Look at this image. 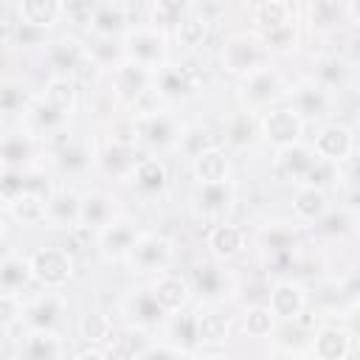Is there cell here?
Segmentation results:
<instances>
[{"instance_id": "1", "label": "cell", "mask_w": 360, "mask_h": 360, "mask_svg": "<svg viewBox=\"0 0 360 360\" xmlns=\"http://www.w3.org/2000/svg\"><path fill=\"white\" fill-rule=\"evenodd\" d=\"M259 253L264 262L267 276H284L298 267V250H301V233L292 222H264L256 233Z\"/></svg>"}, {"instance_id": "2", "label": "cell", "mask_w": 360, "mask_h": 360, "mask_svg": "<svg viewBox=\"0 0 360 360\" xmlns=\"http://www.w3.org/2000/svg\"><path fill=\"white\" fill-rule=\"evenodd\" d=\"M287 79L284 73L267 62L245 76H239V84H236V104L239 110H248V112H262L273 104H278L281 98H287Z\"/></svg>"}, {"instance_id": "3", "label": "cell", "mask_w": 360, "mask_h": 360, "mask_svg": "<svg viewBox=\"0 0 360 360\" xmlns=\"http://www.w3.org/2000/svg\"><path fill=\"white\" fill-rule=\"evenodd\" d=\"M205 79L197 68L186 62H163L155 68V82H152V96L166 101V104H180L194 98L202 90Z\"/></svg>"}, {"instance_id": "4", "label": "cell", "mask_w": 360, "mask_h": 360, "mask_svg": "<svg viewBox=\"0 0 360 360\" xmlns=\"http://www.w3.org/2000/svg\"><path fill=\"white\" fill-rule=\"evenodd\" d=\"M273 59V51L267 48V42L259 34H233L222 42L219 48V65L225 73L231 76H245L262 65H267Z\"/></svg>"}, {"instance_id": "5", "label": "cell", "mask_w": 360, "mask_h": 360, "mask_svg": "<svg viewBox=\"0 0 360 360\" xmlns=\"http://www.w3.org/2000/svg\"><path fill=\"white\" fill-rule=\"evenodd\" d=\"M174 259V242L166 236V233H158V231H138L129 253H127V264L141 273V276H155V273H163L169 270Z\"/></svg>"}, {"instance_id": "6", "label": "cell", "mask_w": 360, "mask_h": 360, "mask_svg": "<svg viewBox=\"0 0 360 360\" xmlns=\"http://www.w3.org/2000/svg\"><path fill=\"white\" fill-rule=\"evenodd\" d=\"M110 82H112V96L127 104V107H138L143 98L152 96V82H155V68L135 62V59H121L112 70H110Z\"/></svg>"}, {"instance_id": "7", "label": "cell", "mask_w": 360, "mask_h": 360, "mask_svg": "<svg viewBox=\"0 0 360 360\" xmlns=\"http://www.w3.org/2000/svg\"><path fill=\"white\" fill-rule=\"evenodd\" d=\"M28 264H31L34 284H39L42 290L65 287V284L73 278V273H76L73 253H70L68 248H59V245L37 248V250L28 256Z\"/></svg>"}, {"instance_id": "8", "label": "cell", "mask_w": 360, "mask_h": 360, "mask_svg": "<svg viewBox=\"0 0 360 360\" xmlns=\"http://www.w3.org/2000/svg\"><path fill=\"white\" fill-rule=\"evenodd\" d=\"M307 121L290 104H273L259 112V138L267 141L273 149L298 143L304 138Z\"/></svg>"}, {"instance_id": "9", "label": "cell", "mask_w": 360, "mask_h": 360, "mask_svg": "<svg viewBox=\"0 0 360 360\" xmlns=\"http://www.w3.org/2000/svg\"><path fill=\"white\" fill-rule=\"evenodd\" d=\"M135 115V127H138V146L149 149V152H163V149H174L177 138H180V121L166 112V110H141L132 112Z\"/></svg>"}, {"instance_id": "10", "label": "cell", "mask_w": 360, "mask_h": 360, "mask_svg": "<svg viewBox=\"0 0 360 360\" xmlns=\"http://www.w3.org/2000/svg\"><path fill=\"white\" fill-rule=\"evenodd\" d=\"M188 284L202 298V304H222L236 290L233 273L225 267V262H217V259L197 262L188 273Z\"/></svg>"}, {"instance_id": "11", "label": "cell", "mask_w": 360, "mask_h": 360, "mask_svg": "<svg viewBox=\"0 0 360 360\" xmlns=\"http://www.w3.org/2000/svg\"><path fill=\"white\" fill-rule=\"evenodd\" d=\"M127 59L143 62L149 68H158L169 59V34L155 25H129L121 37Z\"/></svg>"}, {"instance_id": "12", "label": "cell", "mask_w": 360, "mask_h": 360, "mask_svg": "<svg viewBox=\"0 0 360 360\" xmlns=\"http://www.w3.org/2000/svg\"><path fill=\"white\" fill-rule=\"evenodd\" d=\"M121 315H124L127 326H135L141 332H158V329H163V323L169 318V312L158 304L152 287H138L129 295H124Z\"/></svg>"}, {"instance_id": "13", "label": "cell", "mask_w": 360, "mask_h": 360, "mask_svg": "<svg viewBox=\"0 0 360 360\" xmlns=\"http://www.w3.org/2000/svg\"><path fill=\"white\" fill-rule=\"evenodd\" d=\"M236 202V186L233 180H222V183H197L194 194H191V208L200 219L205 222H219L233 211Z\"/></svg>"}, {"instance_id": "14", "label": "cell", "mask_w": 360, "mask_h": 360, "mask_svg": "<svg viewBox=\"0 0 360 360\" xmlns=\"http://www.w3.org/2000/svg\"><path fill=\"white\" fill-rule=\"evenodd\" d=\"M335 96L332 90L321 87L318 82L307 79V82H298L295 87H287V98H290V107L309 124V121H323L332 115V107H335Z\"/></svg>"}, {"instance_id": "15", "label": "cell", "mask_w": 360, "mask_h": 360, "mask_svg": "<svg viewBox=\"0 0 360 360\" xmlns=\"http://www.w3.org/2000/svg\"><path fill=\"white\" fill-rule=\"evenodd\" d=\"M307 354L315 360H349L354 354V332L338 323H318Z\"/></svg>"}, {"instance_id": "16", "label": "cell", "mask_w": 360, "mask_h": 360, "mask_svg": "<svg viewBox=\"0 0 360 360\" xmlns=\"http://www.w3.org/2000/svg\"><path fill=\"white\" fill-rule=\"evenodd\" d=\"M96 250L104 262H124L135 236H138V225L129 219V217H115L110 219L104 228H98L96 233Z\"/></svg>"}, {"instance_id": "17", "label": "cell", "mask_w": 360, "mask_h": 360, "mask_svg": "<svg viewBox=\"0 0 360 360\" xmlns=\"http://www.w3.org/2000/svg\"><path fill=\"white\" fill-rule=\"evenodd\" d=\"M312 152L323 160H332V163H340L346 160L352 152H357V143H354V129L343 121H323L315 132V141L309 143Z\"/></svg>"}, {"instance_id": "18", "label": "cell", "mask_w": 360, "mask_h": 360, "mask_svg": "<svg viewBox=\"0 0 360 360\" xmlns=\"http://www.w3.org/2000/svg\"><path fill=\"white\" fill-rule=\"evenodd\" d=\"M264 298H267L264 304L270 307V312H273L278 321L298 318V315L307 309V301H309L307 287H304L298 278H292V276L276 278V281L267 287V295H264Z\"/></svg>"}, {"instance_id": "19", "label": "cell", "mask_w": 360, "mask_h": 360, "mask_svg": "<svg viewBox=\"0 0 360 360\" xmlns=\"http://www.w3.org/2000/svg\"><path fill=\"white\" fill-rule=\"evenodd\" d=\"M65 312H68V295L62 292V287H51L22 307V321L28 329H56Z\"/></svg>"}, {"instance_id": "20", "label": "cell", "mask_w": 360, "mask_h": 360, "mask_svg": "<svg viewBox=\"0 0 360 360\" xmlns=\"http://www.w3.org/2000/svg\"><path fill=\"white\" fill-rule=\"evenodd\" d=\"M250 22H253V34H259L262 39H273L278 34L292 31V6L290 0H256L250 3Z\"/></svg>"}, {"instance_id": "21", "label": "cell", "mask_w": 360, "mask_h": 360, "mask_svg": "<svg viewBox=\"0 0 360 360\" xmlns=\"http://www.w3.org/2000/svg\"><path fill=\"white\" fill-rule=\"evenodd\" d=\"M205 248L211 253V259L217 262H233L236 256L245 253L248 248V233L242 225H233L228 219L211 222L208 233H205Z\"/></svg>"}, {"instance_id": "22", "label": "cell", "mask_w": 360, "mask_h": 360, "mask_svg": "<svg viewBox=\"0 0 360 360\" xmlns=\"http://www.w3.org/2000/svg\"><path fill=\"white\" fill-rule=\"evenodd\" d=\"M315 158H318V155L312 152V146L298 141V143H290V146L276 149L273 172H276L278 180L292 183V186H301L304 177H307V172H309V166L315 163Z\"/></svg>"}, {"instance_id": "23", "label": "cell", "mask_w": 360, "mask_h": 360, "mask_svg": "<svg viewBox=\"0 0 360 360\" xmlns=\"http://www.w3.org/2000/svg\"><path fill=\"white\" fill-rule=\"evenodd\" d=\"M37 135L25 127L0 138V169H37Z\"/></svg>"}, {"instance_id": "24", "label": "cell", "mask_w": 360, "mask_h": 360, "mask_svg": "<svg viewBox=\"0 0 360 360\" xmlns=\"http://www.w3.org/2000/svg\"><path fill=\"white\" fill-rule=\"evenodd\" d=\"M79 202H82V194L76 188L53 186V191L48 194V202H45V225L73 231L79 225Z\"/></svg>"}, {"instance_id": "25", "label": "cell", "mask_w": 360, "mask_h": 360, "mask_svg": "<svg viewBox=\"0 0 360 360\" xmlns=\"http://www.w3.org/2000/svg\"><path fill=\"white\" fill-rule=\"evenodd\" d=\"M118 214H121V205H118V200L110 191L90 188V191L82 194V202H79V225L90 228L93 233L98 228H104L110 219H115Z\"/></svg>"}, {"instance_id": "26", "label": "cell", "mask_w": 360, "mask_h": 360, "mask_svg": "<svg viewBox=\"0 0 360 360\" xmlns=\"http://www.w3.org/2000/svg\"><path fill=\"white\" fill-rule=\"evenodd\" d=\"M191 177L197 183H222V180H233V163L228 158V152L214 143L205 146L202 152H197L191 158Z\"/></svg>"}, {"instance_id": "27", "label": "cell", "mask_w": 360, "mask_h": 360, "mask_svg": "<svg viewBox=\"0 0 360 360\" xmlns=\"http://www.w3.org/2000/svg\"><path fill=\"white\" fill-rule=\"evenodd\" d=\"M129 183L141 197H160L169 188V169L160 158L141 155L132 174H129Z\"/></svg>"}, {"instance_id": "28", "label": "cell", "mask_w": 360, "mask_h": 360, "mask_svg": "<svg viewBox=\"0 0 360 360\" xmlns=\"http://www.w3.org/2000/svg\"><path fill=\"white\" fill-rule=\"evenodd\" d=\"M149 287H152L158 304H160L169 315L177 312V309H186V307L191 304V295H194L188 278H186V276H177V273H169V270L155 273V278H152Z\"/></svg>"}, {"instance_id": "29", "label": "cell", "mask_w": 360, "mask_h": 360, "mask_svg": "<svg viewBox=\"0 0 360 360\" xmlns=\"http://www.w3.org/2000/svg\"><path fill=\"white\" fill-rule=\"evenodd\" d=\"M84 53H87V45H82L76 37H62V39L48 42V48H45L48 73L51 76H70L73 79V73L82 65Z\"/></svg>"}, {"instance_id": "30", "label": "cell", "mask_w": 360, "mask_h": 360, "mask_svg": "<svg viewBox=\"0 0 360 360\" xmlns=\"http://www.w3.org/2000/svg\"><path fill=\"white\" fill-rule=\"evenodd\" d=\"M96 163V149L87 141L70 138L65 146L53 152V166L62 177H84Z\"/></svg>"}, {"instance_id": "31", "label": "cell", "mask_w": 360, "mask_h": 360, "mask_svg": "<svg viewBox=\"0 0 360 360\" xmlns=\"http://www.w3.org/2000/svg\"><path fill=\"white\" fill-rule=\"evenodd\" d=\"M231 332H233L231 315L225 309H219V304H205V307L197 309V340H200V349L202 346L228 343Z\"/></svg>"}, {"instance_id": "32", "label": "cell", "mask_w": 360, "mask_h": 360, "mask_svg": "<svg viewBox=\"0 0 360 360\" xmlns=\"http://www.w3.org/2000/svg\"><path fill=\"white\" fill-rule=\"evenodd\" d=\"M166 340L174 343L177 349L186 352V357H194L200 352V340H197V309H177L166 318L163 323Z\"/></svg>"}, {"instance_id": "33", "label": "cell", "mask_w": 360, "mask_h": 360, "mask_svg": "<svg viewBox=\"0 0 360 360\" xmlns=\"http://www.w3.org/2000/svg\"><path fill=\"white\" fill-rule=\"evenodd\" d=\"M129 25L132 22H129L127 8L121 3H115V0H101L96 6V11H93L90 22H87L93 37H110V39H121Z\"/></svg>"}, {"instance_id": "34", "label": "cell", "mask_w": 360, "mask_h": 360, "mask_svg": "<svg viewBox=\"0 0 360 360\" xmlns=\"http://www.w3.org/2000/svg\"><path fill=\"white\" fill-rule=\"evenodd\" d=\"M68 118H70L68 112H62L59 107L48 104V101H45V98H39V96H34V98H31V104L25 107V112H22L25 129H28L31 135H37V138H45L48 132L68 127Z\"/></svg>"}, {"instance_id": "35", "label": "cell", "mask_w": 360, "mask_h": 360, "mask_svg": "<svg viewBox=\"0 0 360 360\" xmlns=\"http://www.w3.org/2000/svg\"><path fill=\"white\" fill-rule=\"evenodd\" d=\"M138 158H141L138 146H124V143H112V141H104V146L96 152V163L115 180H129Z\"/></svg>"}, {"instance_id": "36", "label": "cell", "mask_w": 360, "mask_h": 360, "mask_svg": "<svg viewBox=\"0 0 360 360\" xmlns=\"http://www.w3.org/2000/svg\"><path fill=\"white\" fill-rule=\"evenodd\" d=\"M357 225V208L354 205H329L323 217L312 222V233L321 239H346Z\"/></svg>"}, {"instance_id": "37", "label": "cell", "mask_w": 360, "mask_h": 360, "mask_svg": "<svg viewBox=\"0 0 360 360\" xmlns=\"http://www.w3.org/2000/svg\"><path fill=\"white\" fill-rule=\"evenodd\" d=\"M112 315L104 307H87L79 321H76V335L82 343H93V346H104L112 338Z\"/></svg>"}, {"instance_id": "38", "label": "cell", "mask_w": 360, "mask_h": 360, "mask_svg": "<svg viewBox=\"0 0 360 360\" xmlns=\"http://www.w3.org/2000/svg\"><path fill=\"white\" fill-rule=\"evenodd\" d=\"M20 354L28 360H53V357H65L68 349L56 329H28V335L22 338Z\"/></svg>"}, {"instance_id": "39", "label": "cell", "mask_w": 360, "mask_h": 360, "mask_svg": "<svg viewBox=\"0 0 360 360\" xmlns=\"http://www.w3.org/2000/svg\"><path fill=\"white\" fill-rule=\"evenodd\" d=\"M332 205L329 191L315 188V186H295L292 191V214L301 225H312L318 217H323V211Z\"/></svg>"}, {"instance_id": "40", "label": "cell", "mask_w": 360, "mask_h": 360, "mask_svg": "<svg viewBox=\"0 0 360 360\" xmlns=\"http://www.w3.org/2000/svg\"><path fill=\"white\" fill-rule=\"evenodd\" d=\"M312 82H318L321 87L332 90V93H340L349 82H352V62L346 56H338V53H326L315 62V73H312Z\"/></svg>"}, {"instance_id": "41", "label": "cell", "mask_w": 360, "mask_h": 360, "mask_svg": "<svg viewBox=\"0 0 360 360\" xmlns=\"http://www.w3.org/2000/svg\"><path fill=\"white\" fill-rule=\"evenodd\" d=\"M17 20L51 31L62 20V0H17Z\"/></svg>"}, {"instance_id": "42", "label": "cell", "mask_w": 360, "mask_h": 360, "mask_svg": "<svg viewBox=\"0 0 360 360\" xmlns=\"http://www.w3.org/2000/svg\"><path fill=\"white\" fill-rule=\"evenodd\" d=\"M31 284H34V276H31L28 256H20V253L14 250L11 256H6V259L0 262V292L22 295Z\"/></svg>"}, {"instance_id": "43", "label": "cell", "mask_w": 360, "mask_h": 360, "mask_svg": "<svg viewBox=\"0 0 360 360\" xmlns=\"http://www.w3.org/2000/svg\"><path fill=\"white\" fill-rule=\"evenodd\" d=\"M34 96L37 93L31 90L28 82H22L17 76H0V118L22 115Z\"/></svg>"}, {"instance_id": "44", "label": "cell", "mask_w": 360, "mask_h": 360, "mask_svg": "<svg viewBox=\"0 0 360 360\" xmlns=\"http://www.w3.org/2000/svg\"><path fill=\"white\" fill-rule=\"evenodd\" d=\"M149 343V332H141L135 326H127L124 332H112V338L104 343L107 357H121V360H141V352Z\"/></svg>"}, {"instance_id": "45", "label": "cell", "mask_w": 360, "mask_h": 360, "mask_svg": "<svg viewBox=\"0 0 360 360\" xmlns=\"http://www.w3.org/2000/svg\"><path fill=\"white\" fill-rule=\"evenodd\" d=\"M346 17V0H307L309 28L318 34H329Z\"/></svg>"}, {"instance_id": "46", "label": "cell", "mask_w": 360, "mask_h": 360, "mask_svg": "<svg viewBox=\"0 0 360 360\" xmlns=\"http://www.w3.org/2000/svg\"><path fill=\"white\" fill-rule=\"evenodd\" d=\"M45 202L48 197L39 191H22L17 194L11 202H6V211L11 214V219H17L20 225H42L45 222Z\"/></svg>"}, {"instance_id": "47", "label": "cell", "mask_w": 360, "mask_h": 360, "mask_svg": "<svg viewBox=\"0 0 360 360\" xmlns=\"http://www.w3.org/2000/svg\"><path fill=\"white\" fill-rule=\"evenodd\" d=\"M211 37V20L205 14H197V11H188L177 25H174V39L177 45L194 51V48H202Z\"/></svg>"}, {"instance_id": "48", "label": "cell", "mask_w": 360, "mask_h": 360, "mask_svg": "<svg viewBox=\"0 0 360 360\" xmlns=\"http://www.w3.org/2000/svg\"><path fill=\"white\" fill-rule=\"evenodd\" d=\"M39 98H45L48 104H53V107H59L62 112H73V107H76V96H79V84L70 79V76H48V82H45V87L37 93Z\"/></svg>"}, {"instance_id": "49", "label": "cell", "mask_w": 360, "mask_h": 360, "mask_svg": "<svg viewBox=\"0 0 360 360\" xmlns=\"http://www.w3.org/2000/svg\"><path fill=\"white\" fill-rule=\"evenodd\" d=\"M259 138V112H248V110H236L228 118L225 127V141L231 146H250Z\"/></svg>"}, {"instance_id": "50", "label": "cell", "mask_w": 360, "mask_h": 360, "mask_svg": "<svg viewBox=\"0 0 360 360\" xmlns=\"http://www.w3.org/2000/svg\"><path fill=\"white\" fill-rule=\"evenodd\" d=\"M276 323H278V318L270 312L267 304H250L242 312V332H245V338L267 340V338H273Z\"/></svg>"}, {"instance_id": "51", "label": "cell", "mask_w": 360, "mask_h": 360, "mask_svg": "<svg viewBox=\"0 0 360 360\" xmlns=\"http://www.w3.org/2000/svg\"><path fill=\"white\" fill-rule=\"evenodd\" d=\"M191 6H194V0H149L152 25L160 31H169L191 11Z\"/></svg>"}, {"instance_id": "52", "label": "cell", "mask_w": 360, "mask_h": 360, "mask_svg": "<svg viewBox=\"0 0 360 360\" xmlns=\"http://www.w3.org/2000/svg\"><path fill=\"white\" fill-rule=\"evenodd\" d=\"M217 143V135L208 129V127H202V124H186V127H180V138H177V152H183L188 160L197 155V152H202L205 146H214Z\"/></svg>"}, {"instance_id": "53", "label": "cell", "mask_w": 360, "mask_h": 360, "mask_svg": "<svg viewBox=\"0 0 360 360\" xmlns=\"http://www.w3.org/2000/svg\"><path fill=\"white\" fill-rule=\"evenodd\" d=\"M87 56H90L101 70H112L121 59H127L121 39H110V37H96V42L87 45Z\"/></svg>"}, {"instance_id": "54", "label": "cell", "mask_w": 360, "mask_h": 360, "mask_svg": "<svg viewBox=\"0 0 360 360\" xmlns=\"http://www.w3.org/2000/svg\"><path fill=\"white\" fill-rule=\"evenodd\" d=\"M301 186H315V188H323V191H329V188L340 186L338 163L323 160V158H315V163L309 166V172H307V177H304V183H301Z\"/></svg>"}, {"instance_id": "55", "label": "cell", "mask_w": 360, "mask_h": 360, "mask_svg": "<svg viewBox=\"0 0 360 360\" xmlns=\"http://www.w3.org/2000/svg\"><path fill=\"white\" fill-rule=\"evenodd\" d=\"M107 141L112 143H124V146H138V127H135V115H118L110 127H107Z\"/></svg>"}, {"instance_id": "56", "label": "cell", "mask_w": 360, "mask_h": 360, "mask_svg": "<svg viewBox=\"0 0 360 360\" xmlns=\"http://www.w3.org/2000/svg\"><path fill=\"white\" fill-rule=\"evenodd\" d=\"M98 3L101 0H62V17H68L73 25H84L87 28V22H90V17H93Z\"/></svg>"}, {"instance_id": "57", "label": "cell", "mask_w": 360, "mask_h": 360, "mask_svg": "<svg viewBox=\"0 0 360 360\" xmlns=\"http://www.w3.org/2000/svg\"><path fill=\"white\" fill-rule=\"evenodd\" d=\"M22 295H11V292H0V332H6L8 326H14L17 321H22Z\"/></svg>"}, {"instance_id": "58", "label": "cell", "mask_w": 360, "mask_h": 360, "mask_svg": "<svg viewBox=\"0 0 360 360\" xmlns=\"http://www.w3.org/2000/svg\"><path fill=\"white\" fill-rule=\"evenodd\" d=\"M14 42H17L20 48L48 45V31H42V28H34V25H25V22H17V31H14Z\"/></svg>"}, {"instance_id": "59", "label": "cell", "mask_w": 360, "mask_h": 360, "mask_svg": "<svg viewBox=\"0 0 360 360\" xmlns=\"http://www.w3.org/2000/svg\"><path fill=\"white\" fill-rule=\"evenodd\" d=\"M149 357H186V352H183V349H177L174 343H169L166 338H160L158 343L149 338L146 349L141 352V360H149Z\"/></svg>"}, {"instance_id": "60", "label": "cell", "mask_w": 360, "mask_h": 360, "mask_svg": "<svg viewBox=\"0 0 360 360\" xmlns=\"http://www.w3.org/2000/svg\"><path fill=\"white\" fill-rule=\"evenodd\" d=\"M14 253V245L8 242V236L6 233H0V262L6 259V256H11Z\"/></svg>"}, {"instance_id": "61", "label": "cell", "mask_w": 360, "mask_h": 360, "mask_svg": "<svg viewBox=\"0 0 360 360\" xmlns=\"http://www.w3.org/2000/svg\"><path fill=\"white\" fill-rule=\"evenodd\" d=\"M0 233H3V219H0Z\"/></svg>"}, {"instance_id": "62", "label": "cell", "mask_w": 360, "mask_h": 360, "mask_svg": "<svg viewBox=\"0 0 360 360\" xmlns=\"http://www.w3.org/2000/svg\"><path fill=\"white\" fill-rule=\"evenodd\" d=\"M0 205H3V197H0ZM3 208H6V205H3Z\"/></svg>"}, {"instance_id": "63", "label": "cell", "mask_w": 360, "mask_h": 360, "mask_svg": "<svg viewBox=\"0 0 360 360\" xmlns=\"http://www.w3.org/2000/svg\"><path fill=\"white\" fill-rule=\"evenodd\" d=\"M248 3H256V0H248Z\"/></svg>"}]
</instances>
